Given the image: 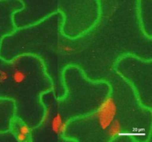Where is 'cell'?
Segmentation results:
<instances>
[{"label": "cell", "mask_w": 152, "mask_h": 142, "mask_svg": "<svg viewBox=\"0 0 152 142\" xmlns=\"http://www.w3.org/2000/svg\"><path fill=\"white\" fill-rule=\"evenodd\" d=\"M50 125H51L52 131L55 134L62 135L65 131L66 123L65 122L61 114L56 113L54 116H53Z\"/></svg>", "instance_id": "cell-2"}, {"label": "cell", "mask_w": 152, "mask_h": 142, "mask_svg": "<svg viewBox=\"0 0 152 142\" xmlns=\"http://www.w3.org/2000/svg\"><path fill=\"white\" fill-rule=\"evenodd\" d=\"M62 50H64L65 53H72L74 51V48L71 47V46H68V45H65L63 46V48Z\"/></svg>", "instance_id": "cell-6"}, {"label": "cell", "mask_w": 152, "mask_h": 142, "mask_svg": "<svg viewBox=\"0 0 152 142\" xmlns=\"http://www.w3.org/2000/svg\"><path fill=\"white\" fill-rule=\"evenodd\" d=\"M106 130L108 137L111 140L120 136V135L123 133V127H122L120 120L115 118Z\"/></svg>", "instance_id": "cell-3"}, {"label": "cell", "mask_w": 152, "mask_h": 142, "mask_svg": "<svg viewBox=\"0 0 152 142\" xmlns=\"http://www.w3.org/2000/svg\"><path fill=\"white\" fill-rule=\"evenodd\" d=\"M16 138V141L19 142H25V141H31V139H29V138H31L30 136L26 135L25 134H22V133H19V132H16V133H13Z\"/></svg>", "instance_id": "cell-5"}, {"label": "cell", "mask_w": 152, "mask_h": 142, "mask_svg": "<svg viewBox=\"0 0 152 142\" xmlns=\"http://www.w3.org/2000/svg\"><path fill=\"white\" fill-rule=\"evenodd\" d=\"M10 78V70L9 65L6 67H0V85L6 84Z\"/></svg>", "instance_id": "cell-4"}, {"label": "cell", "mask_w": 152, "mask_h": 142, "mask_svg": "<svg viewBox=\"0 0 152 142\" xmlns=\"http://www.w3.org/2000/svg\"><path fill=\"white\" fill-rule=\"evenodd\" d=\"M117 106L112 96H109L102 101L96 112V119L102 130H106L113 121L116 118Z\"/></svg>", "instance_id": "cell-1"}]
</instances>
